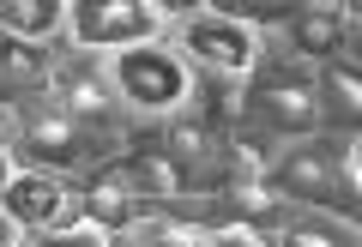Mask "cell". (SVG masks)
I'll use <instances>...</instances> for the list:
<instances>
[{
    "mask_svg": "<svg viewBox=\"0 0 362 247\" xmlns=\"http://www.w3.org/2000/svg\"><path fill=\"white\" fill-rule=\"evenodd\" d=\"M6 139H13V121H6V109H0V145H6Z\"/></svg>",
    "mask_w": 362,
    "mask_h": 247,
    "instance_id": "603a6c76",
    "label": "cell"
},
{
    "mask_svg": "<svg viewBox=\"0 0 362 247\" xmlns=\"http://www.w3.org/2000/svg\"><path fill=\"white\" fill-rule=\"evenodd\" d=\"M73 37L85 49H127L157 37V13L145 0H73Z\"/></svg>",
    "mask_w": 362,
    "mask_h": 247,
    "instance_id": "7a4b0ae2",
    "label": "cell"
},
{
    "mask_svg": "<svg viewBox=\"0 0 362 247\" xmlns=\"http://www.w3.org/2000/svg\"><path fill=\"white\" fill-rule=\"evenodd\" d=\"M338 6H350V0H338Z\"/></svg>",
    "mask_w": 362,
    "mask_h": 247,
    "instance_id": "d4e9b609",
    "label": "cell"
},
{
    "mask_svg": "<svg viewBox=\"0 0 362 247\" xmlns=\"http://www.w3.org/2000/svg\"><path fill=\"white\" fill-rule=\"evenodd\" d=\"M247 109L278 133H314V121H320V103H314V85L302 66H266L247 91Z\"/></svg>",
    "mask_w": 362,
    "mask_h": 247,
    "instance_id": "6da1fadb",
    "label": "cell"
},
{
    "mask_svg": "<svg viewBox=\"0 0 362 247\" xmlns=\"http://www.w3.org/2000/svg\"><path fill=\"white\" fill-rule=\"evenodd\" d=\"M163 13H194V6H206V0H157Z\"/></svg>",
    "mask_w": 362,
    "mask_h": 247,
    "instance_id": "7402d4cb",
    "label": "cell"
},
{
    "mask_svg": "<svg viewBox=\"0 0 362 247\" xmlns=\"http://www.w3.org/2000/svg\"><path fill=\"white\" fill-rule=\"evenodd\" d=\"M218 6H230V13H242V18H290L296 0H218Z\"/></svg>",
    "mask_w": 362,
    "mask_h": 247,
    "instance_id": "d6986e66",
    "label": "cell"
},
{
    "mask_svg": "<svg viewBox=\"0 0 362 247\" xmlns=\"http://www.w3.org/2000/svg\"><path fill=\"white\" fill-rule=\"evenodd\" d=\"M0 66H6L18 85H30V78H49V61L37 54V42H30V37H0Z\"/></svg>",
    "mask_w": 362,
    "mask_h": 247,
    "instance_id": "2e32d148",
    "label": "cell"
},
{
    "mask_svg": "<svg viewBox=\"0 0 362 247\" xmlns=\"http://www.w3.org/2000/svg\"><path fill=\"white\" fill-rule=\"evenodd\" d=\"M223 121H242V85H235V73L206 78V127H223Z\"/></svg>",
    "mask_w": 362,
    "mask_h": 247,
    "instance_id": "9a60e30c",
    "label": "cell"
},
{
    "mask_svg": "<svg viewBox=\"0 0 362 247\" xmlns=\"http://www.w3.org/2000/svg\"><path fill=\"white\" fill-rule=\"evenodd\" d=\"M181 42H187V54H199L211 73H235V78L259 61V42H254V30H247L242 18H194Z\"/></svg>",
    "mask_w": 362,
    "mask_h": 247,
    "instance_id": "277c9868",
    "label": "cell"
},
{
    "mask_svg": "<svg viewBox=\"0 0 362 247\" xmlns=\"http://www.w3.org/2000/svg\"><path fill=\"white\" fill-rule=\"evenodd\" d=\"M115 78H121V91L139 109H151V115L169 109V103H181V91H187V66L175 54L151 49V42H127V54L115 61Z\"/></svg>",
    "mask_w": 362,
    "mask_h": 247,
    "instance_id": "3957f363",
    "label": "cell"
},
{
    "mask_svg": "<svg viewBox=\"0 0 362 247\" xmlns=\"http://www.w3.org/2000/svg\"><path fill=\"white\" fill-rule=\"evenodd\" d=\"M121 163H127V175H133V187H139L145 199H175L181 187H187V175H181V163L169 151H127L121 157Z\"/></svg>",
    "mask_w": 362,
    "mask_h": 247,
    "instance_id": "ba28073f",
    "label": "cell"
},
{
    "mask_svg": "<svg viewBox=\"0 0 362 247\" xmlns=\"http://www.w3.org/2000/svg\"><path fill=\"white\" fill-rule=\"evenodd\" d=\"M278 187H290V193H308V199H326L332 169H326V157H320V151H290V163L278 169Z\"/></svg>",
    "mask_w": 362,
    "mask_h": 247,
    "instance_id": "7c38bea8",
    "label": "cell"
},
{
    "mask_svg": "<svg viewBox=\"0 0 362 247\" xmlns=\"http://www.w3.org/2000/svg\"><path fill=\"white\" fill-rule=\"evenodd\" d=\"M326 97L344 109V121H356V109H362V78H356V61H332V66H326Z\"/></svg>",
    "mask_w": 362,
    "mask_h": 247,
    "instance_id": "e0dca14e",
    "label": "cell"
},
{
    "mask_svg": "<svg viewBox=\"0 0 362 247\" xmlns=\"http://www.w3.org/2000/svg\"><path fill=\"white\" fill-rule=\"evenodd\" d=\"M85 217H97L109 235L127 229V223L139 217V187H133L127 163H103V169L90 175V187H85Z\"/></svg>",
    "mask_w": 362,
    "mask_h": 247,
    "instance_id": "8992f818",
    "label": "cell"
},
{
    "mask_svg": "<svg viewBox=\"0 0 362 247\" xmlns=\"http://www.w3.org/2000/svg\"><path fill=\"white\" fill-rule=\"evenodd\" d=\"M169 157H175L181 175L194 181L199 163H211V157H218V145H211V127H206V121H175V127H169Z\"/></svg>",
    "mask_w": 362,
    "mask_h": 247,
    "instance_id": "8fae6325",
    "label": "cell"
},
{
    "mask_svg": "<svg viewBox=\"0 0 362 247\" xmlns=\"http://www.w3.org/2000/svg\"><path fill=\"white\" fill-rule=\"evenodd\" d=\"M211 241H242V247H259L266 241V223H254V217H223V223H211Z\"/></svg>",
    "mask_w": 362,
    "mask_h": 247,
    "instance_id": "ac0fdd59",
    "label": "cell"
},
{
    "mask_svg": "<svg viewBox=\"0 0 362 247\" xmlns=\"http://www.w3.org/2000/svg\"><path fill=\"white\" fill-rule=\"evenodd\" d=\"M54 78V91H61V103L73 109L78 121H103V109H109V97H103V85L90 73H49Z\"/></svg>",
    "mask_w": 362,
    "mask_h": 247,
    "instance_id": "4fadbf2b",
    "label": "cell"
},
{
    "mask_svg": "<svg viewBox=\"0 0 362 247\" xmlns=\"http://www.w3.org/2000/svg\"><path fill=\"white\" fill-rule=\"evenodd\" d=\"M290 241H338L326 223H290Z\"/></svg>",
    "mask_w": 362,
    "mask_h": 247,
    "instance_id": "ffe728a7",
    "label": "cell"
},
{
    "mask_svg": "<svg viewBox=\"0 0 362 247\" xmlns=\"http://www.w3.org/2000/svg\"><path fill=\"white\" fill-rule=\"evenodd\" d=\"M25 151L37 157V163H54V169L78 163V133H73V121H66V115H42V121H30Z\"/></svg>",
    "mask_w": 362,
    "mask_h": 247,
    "instance_id": "9c48e42d",
    "label": "cell"
},
{
    "mask_svg": "<svg viewBox=\"0 0 362 247\" xmlns=\"http://www.w3.org/2000/svg\"><path fill=\"white\" fill-rule=\"evenodd\" d=\"M6 241H13V217H0V247H6Z\"/></svg>",
    "mask_w": 362,
    "mask_h": 247,
    "instance_id": "cb8c5ba5",
    "label": "cell"
},
{
    "mask_svg": "<svg viewBox=\"0 0 362 247\" xmlns=\"http://www.w3.org/2000/svg\"><path fill=\"white\" fill-rule=\"evenodd\" d=\"M0 25L13 30V37H49L61 25V0H0Z\"/></svg>",
    "mask_w": 362,
    "mask_h": 247,
    "instance_id": "30bf717a",
    "label": "cell"
},
{
    "mask_svg": "<svg viewBox=\"0 0 362 247\" xmlns=\"http://www.w3.org/2000/svg\"><path fill=\"white\" fill-rule=\"evenodd\" d=\"M230 199H235V211H242V217L272 223V217H278V199H284V187L266 181V175H242V181L230 187Z\"/></svg>",
    "mask_w": 362,
    "mask_h": 247,
    "instance_id": "5bb4252c",
    "label": "cell"
},
{
    "mask_svg": "<svg viewBox=\"0 0 362 247\" xmlns=\"http://www.w3.org/2000/svg\"><path fill=\"white\" fill-rule=\"evenodd\" d=\"M290 42L308 61H326V54H338L350 42V18L338 6H302V13H290Z\"/></svg>",
    "mask_w": 362,
    "mask_h": 247,
    "instance_id": "52a82bcc",
    "label": "cell"
},
{
    "mask_svg": "<svg viewBox=\"0 0 362 247\" xmlns=\"http://www.w3.org/2000/svg\"><path fill=\"white\" fill-rule=\"evenodd\" d=\"M6 181H13V151L0 145V193H6Z\"/></svg>",
    "mask_w": 362,
    "mask_h": 247,
    "instance_id": "44dd1931",
    "label": "cell"
},
{
    "mask_svg": "<svg viewBox=\"0 0 362 247\" xmlns=\"http://www.w3.org/2000/svg\"><path fill=\"white\" fill-rule=\"evenodd\" d=\"M0 199L18 229H61L66 223V187L54 175H13Z\"/></svg>",
    "mask_w": 362,
    "mask_h": 247,
    "instance_id": "5b68a950",
    "label": "cell"
}]
</instances>
